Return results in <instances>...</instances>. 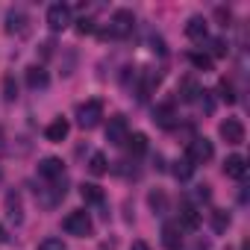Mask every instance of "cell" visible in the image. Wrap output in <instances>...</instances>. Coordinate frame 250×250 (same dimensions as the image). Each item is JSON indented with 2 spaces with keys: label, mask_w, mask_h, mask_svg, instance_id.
<instances>
[{
  "label": "cell",
  "mask_w": 250,
  "mask_h": 250,
  "mask_svg": "<svg viewBox=\"0 0 250 250\" xmlns=\"http://www.w3.org/2000/svg\"><path fill=\"white\" fill-rule=\"evenodd\" d=\"M209 221H212V229H215V232H227V227H229V212L212 209V212H209Z\"/></svg>",
  "instance_id": "7402d4cb"
},
{
  "label": "cell",
  "mask_w": 250,
  "mask_h": 250,
  "mask_svg": "<svg viewBox=\"0 0 250 250\" xmlns=\"http://www.w3.org/2000/svg\"><path fill=\"white\" fill-rule=\"evenodd\" d=\"M3 100H6V103L18 100V85H15V77H12V74L3 77Z\"/></svg>",
  "instance_id": "d4e9b609"
},
{
  "label": "cell",
  "mask_w": 250,
  "mask_h": 250,
  "mask_svg": "<svg viewBox=\"0 0 250 250\" xmlns=\"http://www.w3.org/2000/svg\"><path fill=\"white\" fill-rule=\"evenodd\" d=\"M68 130H71V124H68L65 118H53V121L47 124L44 136H47V142H62V139H68Z\"/></svg>",
  "instance_id": "e0dca14e"
},
{
  "label": "cell",
  "mask_w": 250,
  "mask_h": 250,
  "mask_svg": "<svg viewBox=\"0 0 250 250\" xmlns=\"http://www.w3.org/2000/svg\"><path fill=\"white\" fill-rule=\"evenodd\" d=\"M224 174L232 177V180H244V177H247V159L238 156V153L227 156V159H224Z\"/></svg>",
  "instance_id": "4fadbf2b"
},
{
  "label": "cell",
  "mask_w": 250,
  "mask_h": 250,
  "mask_svg": "<svg viewBox=\"0 0 250 250\" xmlns=\"http://www.w3.org/2000/svg\"><path fill=\"white\" fill-rule=\"evenodd\" d=\"M153 121H156V127L171 130L174 124H177V109H174V103H159V106L153 109Z\"/></svg>",
  "instance_id": "8fae6325"
},
{
  "label": "cell",
  "mask_w": 250,
  "mask_h": 250,
  "mask_svg": "<svg viewBox=\"0 0 250 250\" xmlns=\"http://www.w3.org/2000/svg\"><path fill=\"white\" fill-rule=\"evenodd\" d=\"M147 203H150L153 215H165V212H168V197H165V191H159V188L147 194Z\"/></svg>",
  "instance_id": "44dd1931"
},
{
  "label": "cell",
  "mask_w": 250,
  "mask_h": 250,
  "mask_svg": "<svg viewBox=\"0 0 250 250\" xmlns=\"http://www.w3.org/2000/svg\"><path fill=\"white\" fill-rule=\"evenodd\" d=\"M212 53L215 56H227V42L224 39H212Z\"/></svg>",
  "instance_id": "f1b7e54d"
},
{
  "label": "cell",
  "mask_w": 250,
  "mask_h": 250,
  "mask_svg": "<svg viewBox=\"0 0 250 250\" xmlns=\"http://www.w3.org/2000/svg\"><path fill=\"white\" fill-rule=\"evenodd\" d=\"M100 118H103V103L100 100H85V103L77 106V124L83 130H94L100 124Z\"/></svg>",
  "instance_id": "6da1fadb"
},
{
  "label": "cell",
  "mask_w": 250,
  "mask_h": 250,
  "mask_svg": "<svg viewBox=\"0 0 250 250\" xmlns=\"http://www.w3.org/2000/svg\"><path fill=\"white\" fill-rule=\"evenodd\" d=\"M162 244H165L168 250H180L183 235H180V227H177V224H165V227H162Z\"/></svg>",
  "instance_id": "ac0fdd59"
},
{
  "label": "cell",
  "mask_w": 250,
  "mask_h": 250,
  "mask_svg": "<svg viewBox=\"0 0 250 250\" xmlns=\"http://www.w3.org/2000/svg\"><path fill=\"white\" fill-rule=\"evenodd\" d=\"M27 85H30L33 91H42V88H47V85H50V77H47V71H44L42 65H30V68H27Z\"/></svg>",
  "instance_id": "9a60e30c"
},
{
  "label": "cell",
  "mask_w": 250,
  "mask_h": 250,
  "mask_svg": "<svg viewBox=\"0 0 250 250\" xmlns=\"http://www.w3.org/2000/svg\"><path fill=\"white\" fill-rule=\"evenodd\" d=\"M130 250H150V244H147V241H133Z\"/></svg>",
  "instance_id": "1f68e13d"
},
{
  "label": "cell",
  "mask_w": 250,
  "mask_h": 250,
  "mask_svg": "<svg viewBox=\"0 0 250 250\" xmlns=\"http://www.w3.org/2000/svg\"><path fill=\"white\" fill-rule=\"evenodd\" d=\"M0 142H3V130H0Z\"/></svg>",
  "instance_id": "e575fe53"
},
{
  "label": "cell",
  "mask_w": 250,
  "mask_h": 250,
  "mask_svg": "<svg viewBox=\"0 0 250 250\" xmlns=\"http://www.w3.org/2000/svg\"><path fill=\"white\" fill-rule=\"evenodd\" d=\"M218 91H221V100H224V103H235V88H232V83H229L227 77L218 83Z\"/></svg>",
  "instance_id": "4316f807"
},
{
  "label": "cell",
  "mask_w": 250,
  "mask_h": 250,
  "mask_svg": "<svg viewBox=\"0 0 250 250\" xmlns=\"http://www.w3.org/2000/svg\"><path fill=\"white\" fill-rule=\"evenodd\" d=\"M177 227H180V229H183V227H186V229H197V227H200V212H197L188 200L180 206V224H177Z\"/></svg>",
  "instance_id": "2e32d148"
},
{
  "label": "cell",
  "mask_w": 250,
  "mask_h": 250,
  "mask_svg": "<svg viewBox=\"0 0 250 250\" xmlns=\"http://www.w3.org/2000/svg\"><path fill=\"white\" fill-rule=\"evenodd\" d=\"M27 12L24 9H9L6 12V33L9 36H24L27 33Z\"/></svg>",
  "instance_id": "9c48e42d"
},
{
  "label": "cell",
  "mask_w": 250,
  "mask_h": 250,
  "mask_svg": "<svg viewBox=\"0 0 250 250\" xmlns=\"http://www.w3.org/2000/svg\"><path fill=\"white\" fill-rule=\"evenodd\" d=\"M218 133H221V139H224L227 145H241V142H244V124H241L238 118H227V121H221Z\"/></svg>",
  "instance_id": "52a82bcc"
},
{
  "label": "cell",
  "mask_w": 250,
  "mask_h": 250,
  "mask_svg": "<svg viewBox=\"0 0 250 250\" xmlns=\"http://www.w3.org/2000/svg\"><path fill=\"white\" fill-rule=\"evenodd\" d=\"M241 250H250V247H247V241H241Z\"/></svg>",
  "instance_id": "836d02e7"
},
{
  "label": "cell",
  "mask_w": 250,
  "mask_h": 250,
  "mask_svg": "<svg viewBox=\"0 0 250 250\" xmlns=\"http://www.w3.org/2000/svg\"><path fill=\"white\" fill-rule=\"evenodd\" d=\"M42 53L50 56V53H53V42H44V44H42Z\"/></svg>",
  "instance_id": "d6a6232c"
},
{
  "label": "cell",
  "mask_w": 250,
  "mask_h": 250,
  "mask_svg": "<svg viewBox=\"0 0 250 250\" xmlns=\"http://www.w3.org/2000/svg\"><path fill=\"white\" fill-rule=\"evenodd\" d=\"M212 156H215V147H212V142H209L206 136H197V139H191V142H188L186 159H188L191 165H203V162H209Z\"/></svg>",
  "instance_id": "3957f363"
},
{
  "label": "cell",
  "mask_w": 250,
  "mask_h": 250,
  "mask_svg": "<svg viewBox=\"0 0 250 250\" xmlns=\"http://www.w3.org/2000/svg\"><path fill=\"white\" fill-rule=\"evenodd\" d=\"M200 91H203V88L197 85V80H194V77H183V80H180V85H177V94H180V100H183V103H194V100L200 97Z\"/></svg>",
  "instance_id": "5bb4252c"
},
{
  "label": "cell",
  "mask_w": 250,
  "mask_h": 250,
  "mask_svg": "<svg viewBox=\"0 0 250 250\" xmlns=\"http://www.w3.org/2000/svg\"><path fill=\"white\" fill-rule=\"evenodd\" d=\"M88 171H91L94 177H103V174L109 171V162H106V156H103V153H91V159H88Z\"/></svg>",
  "instance_id": "603a6c76"
},
{
  "label": "cell",
  "mask_w": 250,
  "mask_h": 250,
  "mask_svg": "<svg viewBox=\"0 0 250 250\" xmlns=\"http://www.w3.org/2000/svg\"><path fill=\"white\" fill-rule=\"evenodd\" d=\"M191 174H194V165H191L188 159H177V162H174V177H177V180H188Z\"/></svg>",
  "instance_id": "484cf974"
},
{
  "label": "cell",
  "mask_w": 250,
  "mask_h": 250,
  "mask_svg": "<svg viewBox=\"0 0 250 250\" xmlns=\"http://www.w3.org/2000/svg\"><path fill=\"white\" fill-rule=\"evenodd\" d=\"M127 136H130L127 118H124V115H112V118H109V124H106V142H109V145H115V147H121L124 142H127Z\"/></svg>",
  "instance_id": "5b68a950"
},
{
  "label": "cell",
  "mask_w": 250,
  "mask_h": 250,
  "mask_svg": "<svg viewBox=\"0 0 250 250\" xmlns=\"http://www.w3.org/2000/svg\"><path fill=\"white\" fill-rule=\"evenodd\" d=\"M186 36L191 39V42H206L209 39V27H206V18H200V15H191L188 18V24H186Z\"/></svg>",
  "instance_id": "7c38bea8"
},
{
  "label": "cell",
  "mask_w": 250,
  "mask_h": 250,
  "mask_svg": "<svg viewBox=\"0 0 250 250\" xmlns=\"http://www.w3.org/2000/svg\"><path fill=\"white\" fill-rule=\"evenodd\" d=\"M133 27H136V15H133L130 9H118V12L112 15L109 36H115V39H127V36H133Z\"/></svg>",
  "instance_id": "277c9868"
},
{
  "label": "cell",
  "mask_w": 250,
  "mask_h": 250,
  "mask_svg": "<svg viewBox=\"0 0 250 250\" xmlns=\"http://www.w3.org/2000/svg\"><path fill=\"white\" fill-rule=\"evenodd\" d=\"M130 147V153L133 156H142V153H147V136L145 133H133V136H127V142H124Z\"/></svg>",
  "instance_id": "ffe728a7"
},
{
  "label": "cell",
  "mask_w": 250,
  "mask_h": 250,
  "mask_svg": "<svg viewBox=\"0 0 250 250\" xmlns=\"http://www.w3.org/2000/svg\"><path fill=\"white\" fill-rule=\"evenodd\" d=\"M188 62H191V65H194L197 71H203V74L215 68V62H212V56H206V53H188Z\"/></svg>",
  "instance_id": "cb8c5ba5"
},
{
  "label": "cell",
  "mask_w": 250,
  "mask_h": 250,
  "mask_svg": "<svg viewBox=\"0 0 250 250\" xmlns=\"http://www.w3.org/2000/svg\"><path fill=\"white\" fill-rule=\"evenodd\" d=\"M39 177L47 180V183L62 180V177H65V165H62V159H56V156H44V159L39 162Z\"/></svg>",
  "instance_id": "ba28073f"
},
{
  "label": "cell",
  "mask_w": 250,
  "mask_h": 250,
  "mask_svg": "<svg viewBox=\"0 0 250 250\" xmlns=\"http://www.w3.org/2000/svg\"><path fill=\"white\" fill-rule=\"evenodd\" d=\"M39 250H68V247H65L62 238H44V241L39 244Z\"/></svg>",
  "instance_id": "83f0119b"
},
{
  "label": "cell",
  "mask_w": 250,
  "mask_h": 250,
  "mask_svg": "<svg viewBox=\"0 0 250 250\" xmlns=\"http://www.w3.org/2000/svg\"><path fill=\"white\" fill-rule=\"evenodd\" d=\"M0 177H3V174H0Z\"/></svg>",
  "instance_id": "d590c367"
},
{
  "label": "cell",
  "mask_w": 250,
  "mask_h": 250,
  "mask_svg": "<svg viewBox=\"0 0 250 250\" xmlns=\"http://www.w3.org/2000/svg\"><path fill=\"white\" fill-rule=\"evenodd\" d=\"M3 206H6V218H9V224H21L24 221V203H21V194L18 191H9L6 194V200H3Z\"/></svg>",
  "instance_id": "30bf717a"
},
{
  "label": "cell",
  "mask_w": 250,
  "mask_h": 250,
  "mask_svg": "<svg viewBox=\"0 0 250 250\" xmlns=\"http://www.w3.org/2000/svg\"><path fill=\"white\" fill-rule=\"evenodd\" d=\"M80 194H83V200H85V203H94V206H100V203H103V197H106V194H103V188H100V186H94V183H83V186H80Z\"/></svg>",
  "instance_id": "d6986e66"
},
{
  "label": "cell",
  "mask_w": 250,
  "mask_h": 250,
  "mask_svg": "<svg viewBox=\"0 0 250 250\" xmlns=\"http://www.w3.org/2000/svg\"><path fill=\"white\" fill-rule=\"evenodd\" d=\"M77 33H83V36H85V33H94V21H91V18H83V21L77 24Z\"/></svg>",
  "instance_id": "f546056e"
},
{
  "label": "cell",
  "mask_w": 250,
  "mask_h": 250,
  "mask_svg": "<svg viewBox=\"0 0 250 250\" xmlns=\"http://www.w3.org/2000/svg\"><path fill=\"white\" fill-rule=\"evenodd\" d=\"M194 197H197V200H209V186H197Z\"/></svg>",
  "instance_id": "4dcf8cb0"
},
{
  "label": "cell",
  "mask_w": 250,
  "mask_h": 250,
  "mask_svg": "<svg viewBox=\"0 0 250 250\" xmlns=\"http://www.w3.org/2000/svg\"><path fill=\"white\" fill-rule=\"evenodd\" d=\"M47 27H50L53 33L68 30V27H71V6H65V3H53V6L47 9Z\"/></svg>",
  "instance_id": "8992f818"
},
{
  "label": "cell",
  "mask_w": 250,
  "mask_h": 250,
  "mask_svg": "<svg viewBox=\"0 0 250 250\" xmlns=\"http://www.w3.org/2000/svg\"><path fill=\"white\" fill-rule=\"evenodd\" d=\"M62 227H65V232H68V235H77V238H85V235H91V229H94V224H91L88 212H83V209L71 212V215L62 221Z\"/></svg>",
  "instance_id": "7a4b0ae2"
}]
</instances>
